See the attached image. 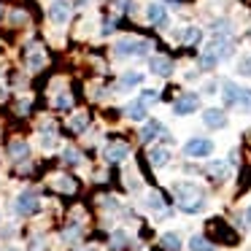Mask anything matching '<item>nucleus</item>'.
Instances as JSON below:
<instances>
[{
	"mask_svg": "<svg viewBox=\"0 0 251 251\" xmlns=\"http://www.w3.org/2000/svg\"><path fill=\"white\" fill-rule=\"evenodd\" d=\"M173 195H176V205L184 213H200L205 208V192L192 181H178L173 184Z\"/></svg>",
	"mask_w": 251,
	"mask_h": 251,
	"instance_id": "1",
	"label": "nucleus"
},
{
	"mask_svg": "<svg viewBox=\"0 0 251 251\" xmlns=\"http://www.w3.org/2000/svg\"><path fill=\"white\" fill-rule=\"evenodd\" d=\"M232 51H235V46H232V41H229L227 35H213V38L205 44V49H202L200 68L202 71H213L222 60L232 57Z\"/></svg>",
	"mask_w": 251,
	"mask_h": 251,
	"instance_id": "2",
	"label": "nucleus"
},
{
	"mask_svg": "<svg viewBox=\"0 0 251 251\" xmlns=\"http://www.w3.org/2000/svg\"><path fill=\"white\" fill-rule=\"evenodd\" d=\"M114 51L119 57H146V54H151V41H146V38H122V41H116Z\"/></svg>",
	"mask_w": 251,
	"mask_h": 251,
	"instance_id": "3",
	"label": "nucleus"
},
{
	"mask_svg": "<svg viewBox=\"0 0 251 251\" xmlns=\"http://www.w3.org/2000/svg\"><path fill=\"white\" fill-rule=\"evenodd\" d=\"M184 154L192 159H205L213 154V141H208V138H192V141H186Z\"/></svg>",
	"mask_w": 251,
	"mask_h": 251,
	"instance_id": "4",
	"label": "nucleus"
},
{
	"mask_svg": "<svg viewBox=\"0 0 251 251\" xmlns=\"http://www.w3.org/2000/svg\"><path fill=\"white\" fill-rule=\"evenodd\" d=\"M14 208H17L19 216H35V213L41 211V200L33 192H22V195L17 197V202H14Z\"/></svg>",
	"mask_w": 251,
	"mask_h": 251,
	"instance_id": "5",
	"label": "nucleus"
},
{
	"mask_svg": "<svg viewBox=\"0 0 251 251\" xmlns=\"http://www.w3.org/2000/svg\"><path fill=\"white\" fill-rule=\"evenodd\" d=\"M197 108H200V98H197L195 92L181 95V98L173 103V114L176 116H189V114H195Z\"/></svg>",
	"mask_w": 251,
	"mask_h": 251,
	"instance_id": "6",
	"label": "nucleus"
},
{
	"mask_svg": "<svg viewBox=\"0 0 251 251\" xmlns=\"http://www.w3.org/2000/svg\"><path fill=\"white\" fill-rule=\"evenodd\" d=\"M202 122L211 130H222V127H227V114L222 108H205L202 111Z\"/></svg>",
	"mask_w": 251,
	"mask_h": 251,
	"instance_id": "7",
	"label": "nucleus"
},
{
	"mask_svg": "<svg viewBox=\"0 0 251 251\" xmlns=\"http://www.w3.org/2000/svg\"><path fill=\"white\" fill-rule=\"evenodd\" d=\"M146 17L154 27H168V8H165L162 3H149Z\"/></svg>",
	"mask_w": 251,
	"mask_h": 251,
	"instance_id": "8",
	"label": "nucleus"
},
{
	"mask_svg": "<svg viewBox=\"0 0 251 251\" xmlns=\"http://www.w3.org/2000/svg\"><path fill=\"white\" fill-rule=\"evenodd\" d=\"M49 19L54 25H65L68 19H71V6H68L65 0H54L49 6Z\"/></svg>",
	"mask_w": 251,
	"mask_h": 251,
	"instance_id": "9",
	"label": "nucleus"
},
{
	"mask_svg": "<svg viewBox=\"0 0 251 251\" xmlns=\"http://www.w3.org/2000/svg\"><path fill=\"white\" fill-rule=\"evenodd\" d=\"M149 71L154 73V76H170L173 73V62L168 60V57H162V54H157V57H151V62H149Z\"/></svg>",
	"mask_w": 251,
	"mask_h": 251,
	"instance_id": "10",
	"label": "nucleus"
},
{
	"mask_svg": "<svg viewBox=\"0 0 251 251\" xmlns=\"http://www.w3.org/2000/svg\"><path fill=\"white\" fill-rule=\"evenodd\" d=\"M127 154H130V146H127V143H108L105 151H103V157L108 159V162H122Z\"/></svg>",
	"mask_w": 251,
	"mask_h": 251,
	"instance_id": "11",
	"label": "nucleus"
},
{
	"mask_svg": "<svg viewBox=\"0 0 251 251\" xmlns=\"http://www.w3.org/2000/svg\"><path fill=\"white\" fill-rule=\"evenodd\" d=\"M149 162H151L154 168H165V165L170 162V151L165 146H151L149 149Z\"/></svg>",
	"mask_w": 251,
	"mask_h": 251,
	"instance_id": "12",
	"label": "nucleus"
},
{
	"mask_svg": "<svg viewBox=\"0 0 251 251\" xmlns=\"http://www.w3.org/2000/svg\"><path fill=\"white\" fill-rule=\"evenodd\" d=\"M159 135H165V127L159 125L157 119H151V122H146V125H143V130H141V141L143 143L154 141V138H159Z\"/></svg>",
	"mask_w": 251,
	"mask_h": 251,
	"instance_id": "13",
	"label": "nucleus"
},
{
	"mask_svg": "<svg viewBox=\"0 0 251 251\" xmlns=\"http://www.w3.org/2000/svg\"><path fill=\"white\" fill-rule=\"evenodd\" d=\"M125 114L130 116L132 122H143V119H146V103H143L141 98L130 100V103H127V108H125Z\"/></svg>",
	"mask_w": 251,
	"mask_h": 251,
	"instance_id": "14",
	"label": "nucleus"
},
{
	"mask_svg": "<svg viewBox=\"0 0 251 251\" xmlns=\"http://www.w3.org/2000/svg\"><path fill=\"white\" fill-rule=\"evenodd\" d=\"M178 41H181V44L195 46V44H200V41H202V30L200 27H184L178 33Z\"/></svg>",
	"mask_w": 251,
	"mask_h": 251,
	"instance_id": "15",
	"label": "nucleus"
},
{
	"mask_svg": "<svg viewBox=\"0 0 251 251\" xmlns=\"http://www.w3.org/2000/svg\"><path fill=\"white\" fill-rule=\"evenodd\" d=\"M27 65L30 71H41L46 65V54L38 49V46H30V57H27Z\"/></svg>",
	"mask_w": 251,
	"mask_h": 251,
	"instance_id": "16",
	"label": "nucleus"
},
{
	"mask_svg": "<svg viewBox=\"0 0 251 251\" xmlns=\"http://www.w3.org/2000/svg\"><path fill=\"white\" fill-rule=\"evenodd\" d=\"M235 108H240L243 114H251V89L240 87L238 89V98H235Z\"/></svg>",
	"mask_w": 251,
	"mask_h": 251,
	"instance_id": "17",
	"label": "nucleus"
},
{
	"mask_svg": "<svg viewBox=\"0 0 251 251\" xmlns=\"http://www.w3.org/2000/svg\"><path fill=\"white\" fill-rule=\"evenodd\" d=\"M238 84H232V81H224L222 84V100H224V105H235V98H238Z\"/></svg>",
	"mask_w": 251,
	"mask_h": 251,
	"instance_id": "18",
	"label": "nucleus"
},
{
	"mask_svg": "<svg viewBox=\"0 0 251 251\" xmlns=\"http://www.w3.org/2000/svg\"><path fill=\"white\" fill-rule=\"evenodd\" d=\"M8 154H11L14 159H27L30 157V146L25 141H14L11 146H8Z\"/></svg>",
	"mask_w": 251,
	"mask_h": 251,
	"instance_id": "19",
	"label": "nucleus"
},
{
	"mask_svg": "<svg viewBox=\"0 0 251 251\" xmlns=\"http://www.w3.org/2000/svg\"><path fill=\"white\" fill-rule=\"evenodd\" d=\"M141 81H143V73L130 71V73H125V76H122V89H132V87H138Z\"/></svg>",
	"mask_w": 251,
	"mask_h": 251,
	"instance_id": "20",
	"label": "nucleus"
},
{
	"mask_svg": "<svg viewBox=\"0 0 251 251\" xmlns=\"http://www.w3.org/2000/svg\"><path fill=\"white\" fill-rule=\"evenodd\" d=\"M189 249H192V251H216V246L208 243V240L202 238V235H195V238L189 240Z\"/></svg>",
	"mask_w": 251,
	"mask_h": 251,
	"instance_id": "21",
	"label": "nucleus"
},
{
	"mask_svg": "<svg viewBox=\"0 0 251 251\" xmlns=\"http://www.w3.org/2000/svg\"><path fill=\"white\" fill-rule=\"evenodd\" d=\"M162 249L165 251H178L181 249V238L176 232H165L162 235Z\"/></svg>",
	"mask_w": 251,
	"mask_h": 251,
	"instance_id": "22",
	"label": "nucleus"
},
{
	"mask_svg": "<svg viewBox=\"0 0 251 251\" xmlns=\"http://www.w3.org/2000/svg\"><path fill=\"white\" fill-rule=\"evenodd\" d=\"M208 173H211L213 178L224 181V178H227V173H229V168H227V162H211V165H208Z\"/></svg>",
	"mask_w": 251,
	"mask_h": 251,
	"instance_id": "23",
	"label": "nucleus"
},
{
	"mask_svg": "<svg viewBox=\"0 0 251 251\" xmlns=\"http://www.w3.org/2000/svg\"><path fill=\"white\" fill-rule=\"evenodd\" d=\"M235 71H238V76L251 78V54H243V57H240L238 65H235Z\"/></svg>",
	"mask_w": 251,
	"mask_h": 251,
	"instance_id": "24",
	"label": "nucleus"
},
{
	"mask_svg": "<svg viewBox=\"0 0 251 251\" xmlns=\"http://www.w3.org/2000/svg\"><path fill=\"white\" fill-rule=\"evenodd\" d=\"M84 127H87V114H78L71 119V130L73 132H84Z\"/></svg>",
	"mask_w": 251,
	"mask_h": 251,
	"instance_id": "25",
	"label": "nucleus"
},
{
	"mask_svg": "<svg viewBox=\"0 0 251 251\" xmlns=\"http://www.w3.org/2000/svg\"><path fill=\"white\" fill-rule=\"evenodd\" d=\"M57 186H60L62 192H76V181H73L71 176H62V178H57Z\"/></svg>",
	"mask_w": 251,
	"mask_h": 251,
	"instance_id": "26",
	"label": "nucleus"
},
{
	"mask_svg": "<svg viewBox=\"0 0 251 251\" xmlns=\"http://www.w3.org/2000/svg\"><path fill=\"white\" fill-rule=\"evenodd\" d=\"M141 100H143V103H157V100H159V92H157V89H143V92H141Z\"/></svg>",
	"mask_w": 251,
	"mask_h": 251,
	"instance_id": "27",
	"label": "nucleus"
},
{
	"mask_svg": "<svg viewBox=\"0 0 251 251\" xmlns=\"http://www.w3.org/2000/svg\"><path fill=\"white\" fill-rule=\"evenodd\" d=\"M54 105H57V108H71V105H73V98H71V95H57V100H54Z\"/></svg>",
	"mask_w": 251,
	"mask_h": 251,
	"instance_id": "28",
	"label": "nucleus"
},
{
	"mask_svg": "<svg viewBox=\"0 0 251 251\" xmlns=\"http://www.w3.org/2000/svg\"><path fill=\"white\" fill-rule=\"evenodd\" d=\"M146 205H149V208H154V211H162V197L151 192V195H149V200H146Z\"/></svg>",
	"mask_w": 251,
	"mask_h": 251,
	"instance_id": "29",
	"label": "nucleus"
},
{
	"mask_svg": "<svg viewBox=\"0 0 251 251\" xmlns=\"http://www.w3.org/2000/svg\"><path fill=\"white\" fill-rule=\"evenodd\" d=\"M125 240H127L125 232H116L114 235V249H122V246H125Z\"/></svg>",
	"mask_w": 251,
	"mask_h": 251,
	"instance_id": "30",
	"label": "nucleus"
},
{
	"mask_svg": "<svg viewBox=\"0 0 251 251\" xmlns=\"http://www.w3.org/2000/svg\"><path fill=\"white\" fill-rule=\"evenodd\" d=\"M65 159H68L71 165H76V162H78V154H76V151H65Z\"/></svg>",
	"mask_w": 251,
	"mask_h": 251,
	"instance_id": "31",
	"label": "nucleus"
},
{
	"mask_svg": "<svg viewBox=\"0 0 251 251\" xmlns=\"http://www.w3.org/2000/svg\"><path fill=\"white\" fill-rule=\"evenodd\" d=\"M11 22H14V25H19V22H25V14H19V11H14V14H11Z\"/></svg>",
	"mask_w": 251,
	"mask_h": 251,
	"instance_id": "32",
	"label": "nucleus"
},
{
	"mask_svg": "<svg viewBox=\"0 0 251 251\" xmlns=\"http://www.w3.org/2000/svg\"><path fill=\"white\" fill-rule=\"evenodd\" d=\"M246 222H249V224H251V205H249V208H246Z\"/></svg>",
	"mask_w": 251,
	"mask_h": 251,
	"instance_id": "33",
	"label": "nucleus"
},
{
	"mask_svg": "<svg viewBox=\"0 0 251 251\" xmlns=\"http://www.w3.org/2000/svg\"><path fill=\"white\" fill-rule=\"evenodd\" d=\"M3 251H17V249H3Z\"/></svg>",
	"mask_w": 251,
	"mask_h": 251,
	"instance_id": "34",
	"label": "nucleus"
},
{
	"mask_svg": "<svg viewBox=\"0 0 251 251\" xmlns=\"http://www.w3.org/2000/svg\"><path fill=\"white\" fill-rule=\"evenodd\" d=\"M0 98H3V87H0Z\"/></svg>",
	"mask_w": 251,
	"mask_h": 251,
	"instance_id": "35",
	"label": "nucleus"
}]
</instances>
